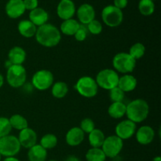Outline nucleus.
Returning a JSON list of instances; mask_svg holds the SVG:
<instances>
[{
  "instance_id": "1",
  "label": "nucleus",
  "mask_w": 161,
  "mask_h": 161,
  "mask_svg": "<svg viewBox=\"0 0 161 161\" xmlns=\"http://www.w3.org/2000/svg\"><path fill=\"white\" fill-rule=\"evenodd\" d=\"M36 39L38 43L45 47H53L59 44L61 39L60 30L52 24L47 23L38 27L36 33Z\"/></svg>"
},
{
  "instance_id": "27",
  "label": "nucleus",
  "mask_w": 161,
  "mask_h": 161,
  "mask_svg": "<svg viewBox=\"0 0 161 161\" xmlns=\"http://www.w3.org/2000/svg\"><path fill=\"white\" fill-rule=\"evenodd\" d=\"M9 123L12 128L21 130L28 127V122L26 118L20 114H14L9 118Z\"/></svg>"
},
{
  "instance_id": "29",
  "label": "nucleus",
  "mask_w": 161,
  "mask_h": 161,
  "mask_svg": "<svg viewBox=\"0 0 161 161\" xmlns=\"http://www.w3.org/2000/svg\"><path fill=\"white\" fill-rule=\"evenodd\" d=\"M140 14L144 16H150L155 11V4L152 0H140L138 3Z\"/></svg>"
},
{
  "instance_id": "42",
  "label": "nucleus",
  "mask_w": 161,
  "mask_h": 161,
  "mask_svg": "<svg viewBox=\"0 0 161 161\" xmlns=\"http://www.w3.org/2000/svg\"><path fill=\"white\" fill-rule=\"evenodd\" d=\"M153 161H161V157H154Z\"/></svg>"
},
{
  "instance_id": "41",
  "label": "nucleus",
  "mask_w": 161,
  "mask_h": 161,
  "mask_svg": "<svg viewBox=\"0 0 161 161\" xmlns=\"http://www.w3.org/2000/svg\"><path fill=\"white\" fill-rule=\"evenodd\" d=\"M3 84H4V78H3V75L0 73V88L3 86Z\"/></svg>"
},
{
  "instance_id": "10",
  "label": "nucleus",
  "mask_w": 161,
  "mask_h": 161,
  "mask_svg": "<svg viewBox=\"0 0 161 161\" xmlns=\"http://www.w3.org/2000/svg\"><path fill=\"white\" fill-rule=\"evenodd\" d=\"M53 80L54 77L50 71L42 69L34 73L31 78V83L36 89L43 91L51 87Z\"/></svg>"
},
{
  "instance_id": "17",
  "label": "nucleus",
  "mask_w": 161,
  "mask_h": 161,
  "mask_svg": "<svg viewBox=\"0 0 161 161\" xmlns=\"http://www.w3.org/2000/svg\"><path fill=\"white\" fill-rule=\"evenodd\" d=\"M84 137V132L80 128V127H74L69 130V131L66 134V143L72 147L78 146L83 142Z\"/></svg>"
},
{
  "instance_id": "3",
  "label": "nucleus",
  "mask_w": 161,
  "mask_h": 161,
  "mask_svg": "<svg viewBox=\"0 0 161 161\" xmlns=\"http://www.w3.org/2000/svg\"><path fill=\"white\" fill-rule=\"evenodd\" d=\"M27 80L26 69L23 64H11L7 68L6 81L13 88L21 87Z\"/></svg>"
},
{
  "instance_id": "20",
  "label": "nucleus",
  "mask_w": 161,
  "mask_h": 161,
  "mask_svg": "<svg viewBox=\"0 0 161 161\" xmlns=\"http://www.w3.org/2000/svg\"><path fill=\"white\" fill-rule=\"evenodd\" d=\"M138 84L137 79L130 74H125L119 77L118 82V87L120 88L124 93L130 92L135 90Z\"/></svg>"
},
{
  "instance_id": "40",
  "label": "nucleus",
  "mask_w": 161,
  "mask_h": 161,
  "mask_svg": "<svg viewBox=\"0 0 161 161\" xmlns=\"http://www.w3.org/2000/svg\"><path fill=\"white\" fill-rule=\"evenodd\" d=\"M3 161H20L15 157H6Z\"/></svg>"
},
{
  "instance_id": "8",
  "label": "nucleus",
  "mask_w": 161,
  "mask_h": 161,
  "mask_svg": "<svg viewBox=\"0 0 161 161\" xmlns=\"http://www.w3.org/2000/svg\"><path fill=\"white\" fill-rule=\"evenodd\" d=\"M20 142L18 138L14 135H7L0 139V154L2 157H15L20 150Z\"/></svg>"
},
{
  "instance_id": "22",
  "label": "nucleus",
  "mask_w": 161,
  "mask_h": 161,
  "mask_svg": "<svg viewBox=\"0 0 161 161\" xmlns=\"http://www.w3.org/2000/svg\"><path fill=\"white\" fill-rule=\"evenodd\" d=\"M47 150L39 144L28 149V159L29 161H47Z\"/></svg>"
},
{
  "instance_id": "46",
  "label": "nucleus",
  "mask_w": 161,
  "mask_h": 161,
  "mask_svg": "<svg viewBox=\"0 0 161 161\" xmlns=\"http://www.w3.org/2000/svg\"><path fill=\"white\" fill-rule=\"evenodd\" d=\"M152 1H154V0H152Z\"/></svg>"
},
{
  "instance_id": "13",
  "label": "nucleus",
  "mask_w": 161,
  "mask_h": 161,
  "mask_svg": "<svg viewBox=\"0 0 161 161\" xmlns=\"http://www.w3.org/2000/svg\"><path fill=\"white\" fill-rule=\"evenodd\" d=\"M23 0H9L6 4L5 11L9 18L17 19L21 17L25 12Z\"/></svg>"
},
{
  "instance_id": "30",
  "label": "nucleus",
  "mask_w": 161,
  "mask_h": 161,
  "mask_svg": "<svg viewBox=\"0 0 161 161\" xmlns=\"http://www.w3.org/2000/svg\"><path fill=\"white\" fill-rule=\"evenodd\" d=\"M39 145L47 150L52 149L56 147V146L58 145V138L56 135H53V134H47L41 138Z\"/></svg>"
},
{
  "instance_id": "6",
  "label": "nucleus",
  "mask_w": 161,
  "mask_h": 161,
  "mask_svg": "<svg viewBox=\"0 0 161 161\" xmlns=\"http://www.w3.org/2000/svg\"><path fill=\"white\" fill-rule=\"evenodd\" d=\"M75 88L80 95L86 98L94 97L98 91V86L95 80L91 76H83L79 79Z\"/></svg>"
},
{
  "instance_id": "45",
  "label": "nucleus",
  "mask_w": 161,
  "mask_h": 161,
  "mask_svg": "<svg viewBox=\"0 0 161 161\" xmlns=\"http://www.w3.org/2000/svg\"><path fill=\"white\" fill-rule=\"evenodd\" d=\"M61 1H68V0H61Z\"/></svg>"
},
{
  "instance_id": "16",
  "label": "nucleus",
  "mask_w": 161,
  "mask_h": 161,
  "mask_svg": "<svg viewBox=\"0 0 161 161\" xmlns=\"http://www.w3.org/2000/svg\"><path fill=\"white\" fill-rule=\"evenodd\" d=\"M135 134L137 142L143 146L150 144L155 138V131L149 126H142Z\"/></svg>"
},
{
  "instance_id": "5",
  "label": "nucleus",
  "mask_w": 161,
  "mask_h": 161,
  "mask_svg": "<svg viewBox=\"0 0 161 161\" xmlns=\"http://www.w3.org/2000/svg\"><path fill=\"white\" fill-rule=\"evenodd\" d=\"M119 79V75L114 69H105L97 73L95 81L98 87L110 91L118 86Z\"/></svg>"
},
{
  "instance_id": "25",
  "label": "nucleus",
  "mask_w": 161,
  "mask_h": 161,
  "mask_svg": "<svg viewBox=\"0 0 161 161\" xmlns=\"http://www.w3.org/2000/svg\"><path fill=\"white\" fill-rule=\"evenodd\" d=\"M88 141L92 148H101L105 139L104 132L100 129L94 128L90 134H88Z\"/></svg>"
},
{
  "instance_id": "18",
  "label": "nucleus",
  "mask_w": 161,
  "mask_h": 161,
  "mask_svg": "<svg viewBox=\"0 0 161 161\" xmlns=\"http://www.w3.org/2000/svg\"><path fill=\"white\" fill-rule=\"evenodd\" d=\"M49 14L44 9L40 7L36 8L29 13V20L36 27H40L47 23Z\"/></svg>"
},
{
  "instance_id": "19",
  "label": "nucleus",
  "mask_w": 161,
  "mask_h": 161,
  "mask_svg": "<svg viewBox=\"0 0 161 161\" xmlns=\"http://www.w3.org/2000/svg\"><path fill=\"white\" fill-rule=\"evenodd\" d=\"M26 52L22 47H14L8 53V61L11 64L21 65L26 60Z\"/></svg>"
},
{
  "instance_id": "26",
  "label": "nucleus",
  "mask_w": 161,
  "mask_h": 161,
  "mask_svg": "<svg viewBox=\"0 0 161 161\" xmlns=\"http://www.w3.org/2000/svg\"><path fill=\"white\" fill-rule=\"evenodd\" d=\"M69 92V86L67 83L63 81L53 83L51 86V94L56 98H63Z\"/></svg>"
},
{
  "instance_id": "43",
  "label": "nucleus",
  "mask_w": 161,
  "mask_h": 161,
  "mask_svg": "<svg viewBox=\"0 0 161 161\" xmlns=\"http://www.w3.org/2000/svg\"><path fill=\"white\" fill-rule=\"evenodd\" d=\"M0 161H2V155L0 154Z\"/></svg>"
},
{
  "instance_id": "33",
  "label": "nucleus",
  "mask_w": 161,
  "mask_h": 161,
  "mask_svg": "<svg viewBox=\"0 0 161 161\" xmlns=\"http://www.w3.org/2000/svg\"><path fill=\"white\" fill-rule=\"evenodd\" d=\"M109 97L113 102H123L125 97V93L118 86L109 91Z\"/></svg>"
},
{
  "instance_id": "39",
  "label": "nucleus",
  "mask_w": 161,
  "mask_h": 161,
  "mask_svg": "<svg viewBox=\"0 0 161 161\" xmlns=\"http://www.w3.org/2000/svg\"><path fill=\"white\" fill-rule=\"evenodd\" d=\"M64 161H80V159H79L77 157H75V156H69V157H68L67 158L65 159V160Z\"/></svg>"
},
{
  "instance_id": "36",
  "label": "nucleus",
  "mask_w": 161,
  "mask_h": 161,
  "mask_svg": "<svg viewBox=\"0 0 161 161\" xmlns=\"http://www.w3.org/2000/svg\"><path fill=\"white\" fill-rule=\"evenodd\" d=\"M87 34L88 31L86 25H80L79 29L77 30L75 34L74 35V37H75V39H76L77 41H79V42H83V41H84L85 39H86V37H87Z\"/></svg>"
},
{
  "instance_id": "7",
  "label": "nucleus",
  "mask_w": 161,
  "mask_h": 161,
  "mask_svg": "<svg viewBox=\"0 0 161 161\" xmlns=\"http://www.w3.org/2000/svg\"><path fill=\"white\" fill-rule=\"evenodd\" d=\"M102 18L105 25L110 28H116L121 25L124 20V13L113 5L105 6L102 11Z\"/></svg>"
},
{
  "instance_id": "23",
  "label": "nucleus",
  "mask_w": 161,
  "mask_h": 161,
  "mask_svg": "<svg viewBox=\"0 0 161 161\" xmlns=\"http://www.w3.org/2000/svg\"><path fill=\"white\" fill-rule=\"evenodd\" d=\"M80 23L78 20L73 18L69 19V20H63L61 25L60 31L65 36H72L75 34L77 30L80 28Z\"/></svg>"
},
{
  "instance_id": "32",
  "label": "nucleus",
  "mask_w": 161,
  "mask_h": 161,
  "mask_svg": "<svg viewBox=\"0 0 161 161\" xmlns=\"http://www.w3.org/2000/svg\"><path fill=\"white\" fill-rule=\"evenodd\" d=\"M12 127L9 123V119L6 117H0V138L7 136L10 134Z\"/></svg>"
},
{
  "instance_id": "14",
  "label": "nucleus",
  "mask_w": 161,
  "mask_h": 161,
  "mask_svg": "<svg viewBox=\"0 0 161 161\" xmlns=\"http://www.w3.org/2000/svg\"><path fill=\"white\" fill-rule=\"evenodd\" d=\"M79 21L81 25H86L95 19V10L91 4L84 3L78 8L75 11Z\"/></svg>"
},
{
  "instance_id": "37",
  "label": "nucleus",
  "mask_w": 161,
  "mask_h": 161,
  "mask_svg": "<svg viewBox=\"0 0 161 161\" xmlns=\"http://www.w3.org/2000/svg\"><path fill=\"white\" fill-rule=\"evenodd\" d=\"M24 5L26 10L31 11L38 7L39 2L38 0H23Z\"/></svg>"
},
{
  "instance_id": "28",
  "label": "nucleus",
  "mask_w": 161,
  "mask_h": 161,
  "mask_svg": "<svg viewBox=\"0 0 161 161\" xmlns=\"http://www.w3.org/2000/svg\"><path fill=\"white\" fill-rule=\"evenodd\" d=\"M106 156L101 148H91L86 152V161H105Z\"/></svg>"
},
{
  "instance_id": "9",
  "label": "nucleus",
  "mask_w": 161,
  "mask_h": 161,
  "mask_svg": "<svg viewBox=\"0 0 161 161\" xmlns=\"http://www.w3.org/2000/svg\"><path fill=\"white\" fill-rule=\"evenodd\" d=\"M124 147V141L116 135L105 137V139L101 149L104 152L106 157L115 158L122 151Z\"/></svg>"
},
{
  "instance_id": "11",
  "label": "nucleus",
  "mask_w": 161,
  "mask_h": 161,
  "mask_svg": "<svg viewBox=\"0 0 161 161\" xmlns=\"http://www.w3.org/2000/svg\"><path fill=\"white\" fill-rule=\"evenodd\" d=\"M136 124L129 119H124L116 125L115 128L116 135L121 140L130 139L136 132Z\"/></svg>"
},
{
  "instance_id": "12",
  "label": "nucleus",
  "mask_w": 161,
  "mask_h": 161,
  "mask_svg": "<svg viewBox=\"0 0 161 161\" xmlns=\"http://www.w3.org/2000/svg\"><path fill=\"white\" fill-rule=\"evenodd\" d=\"M18 141L21 147L25 149H30L37 144V134L32 128L27 127L24 130H20Z\"/></svg>"
},
{
  "instance_id": "2",
  "label": "nucleus",
  "mask_w": 161,
  "mask_h": 161,
  "mask_svg": "<svg viewBox=\"0 0 161 161\" xmlns=\"http://www.w3.org/2000/svg\"><path fill=\"white\" fill-rule=\"evenodd\" d=\"M149 113V106L147 102L142 98L135 99L127 105L126 116L127 119L135 124H139L147 119Z\"/></svg>"
},
{
  "instance_id": "47",
  "label": "nucleus",
  "mask_w": 161,
  "mask_h": 161,
  "mask_svg": "<svg viewBox=\"0 0 161 161\" xmlns=\"http://www.w3.org/2000/svg\"><path fill=\"white\" fill-rule=\"evenodd\" d=\"M0 139H1V138H0Z\"/></svg>"
},
{
  "instance_id": "31",
  "label": "nucleus",
  "mask_w": 161,
  "mask_h": 161,
  "mask_svg": "<svg viewBox=\"0 0 161 161\" xmlns=\"http://www.w3.org/2000/svg\"><path fill=\"white\" fill-rule=\"evenodd\" d=\"M145 53H146L145 46L142 42H136V43H134L130 47L128 53L135 61H137V60L142 58L144 56Z\"/></svg>"
},
{
  "instance_id": "21",
  "label": "nucleus",
  "mask_w": 161,
  "mask_h": 161,
  "mask_svg": "<svg viewBox=\"0 0 161 161\" xmlns=\"http://www.w3.org/2000/svg\"><path fill=\"white\" fill-rule=\"evenodd\" d=\"M17 30L20 36L28 39L36 36L37 27L29 20H22L18 23Z\"/></svg>"
},
{
  "instance_id": "34",
  "label": "nucleus",
  "mask_w": 161,
  "mask_h": 161,
  "mask_svg": "<svg viewBox=\"0 0 161 161\" xmlns=\"http://www.w3.org/2000/svg\"><path fill=\"white\" fill-rule=\"evenodd\" d=\"M86 28H87L88 32H90L92 35H99L102 33L103 27L101 24L100 21L97 20H93L92 21L90 22L88 25H86Z\"/></svg>"
},
{
  "instance_id": "38",
  "label": "nucleus",
  "mask_w": 161,
  "mask_h": 161,
  "mask_svg": "<svg viewBox=\"0 0 161 161\" xmlns=\"http://www.w3.org/2000/svg\"><path fill=\"white\" fill-rule=\"evenodd\" d=\"M127 4H128V0H114L113 6L122 10L123 9L127 7Z\"/></svg>"
},
{
  "instance_id": "35",
  "label": "nucleus",
  "mask_w": 161,
  "mask_h": 161,
  "mask_svg": "<svg viewBox=\"0 0 161 161\" xmlns=\"http://www.w3.org/2000/svg\"><path fill=\"white\" fill-rule=\"evenodd\" d=\"M80 128L84 132V134H90L95 128V124L91 118H85L80 123Z\"/></svg>"
},
{
  "instance_id": "4",
  "label": "nucleus",
  "mask_w": 161,
  "mask_h": 161,
  "mask_svg": "<svg viewBox=\"0 0 161 161\" xmlns=\"http://www.w3.org/2000/svg\"><path fill=\"white\" fill-rule=\"evenodd\" d=\"M114 70L123 74H130L136 67V61L128 53H116L113 59Z\"/></svg>"
},
{
  "instance_id": "24",
  "label": "nucleus",
  "mask_w": 161,
  "mask_h": 161,
  "mask_svg": "<svg viewBox=\"0 0 161 161\" xmlns=\"http://www.w3.org/2000/svg\"><path fill=\"white\" fill-rule=\"evenodd\" d=\"M127 105L124 102H113L108 108V114L113 119H120L126 115Z\"/></svg>"
},
{
  "instance_id": "15",
  "label": "nucleus",
  "mask_w": 161,
  "mask_h": 161,
  "mask_svg": "<svg viewBox=\"0 0 161 161\" xmlns=\"http://www.w3.org/2000/svg\"><path fill=\"white\" fill-rule=\"evenodd\" d=\"M75 14V3L72 0L61 1L57 7V14L63 20H69L73 17Z\"/></svg>"
},
{
  "instance_id": "44",
  "label": "nucleus",
  "mask_w": 161,
  "mask_h": 161,
  "mask_svg": "<svg viewBox=\"0 0 161 161\" xmlns=\"http://www.w3.org/2000/svg\"><path fill=\"white\" fill-rule=\"evenodd\" d=\"M48 161H57V160H48Z\"/></svg>"
}]
</instances>
